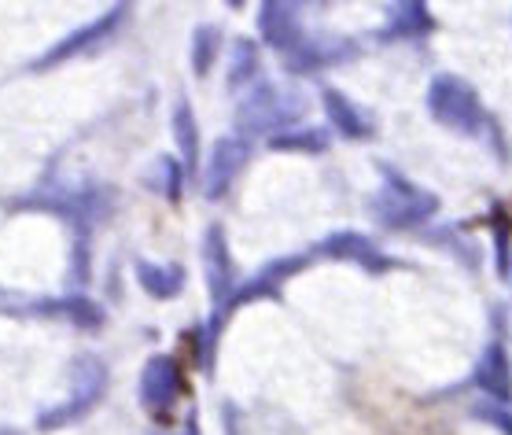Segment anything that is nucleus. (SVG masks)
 I'll return each instance as SVG.
<instances>
[{"label":"nucleus","mask_w":512,"mask_h":435,"mask_svg":"<svg viewBox=\"0 0 512 435\" xmlns=\"http://www.w3.org/2000/svg\"><path fill=\"white\" fill-rule=\"evenodd\" d=\"M306 111V96L299 89H291L284 82H255L247 89V96L236 107V130L247 137L258 133H288Z\"/></svg>","instance_id":"nucleus-1"},{"label":"nucleus","mask_w":512,"mask_h":435,"mask_svg":"<svg viewBox=\"0 0 512 435\" xmlns=\"http://www.w3.org/2000/svg\"><path fill=\"white\" fill-rule=\"evenodd\" d=\"M380 177H384V185L369 200V214H373L376 225H384V229H417L439 211V196L413 185L406 174H398L395 166L380 163Z\"/></svg>","instance_id":"nucleus-2"},{"label":"nucleus","mask_w":512,"mask_h":435,"mask_svg":"<svg viewBox=\"0 0 512 435\" xmlns=\"http://www.w3.org/2000/svg\"><path fill=\"white\" fill-rule=\"evenodd\" d=\"M310 262H314V255H310V251L273 259L269 266H262L251 281L240 284V288L229 295V303L214 310V318H210V325H207V343H203V362H207V369H210V354H214V347H218V336H222L225 321L233 318L236 310H240V306H247V303H258V299H277L280 288H284V281H291V277H295L299 270H306Z\"/></svg>","instance_id":"nucleus-3"},{"label":"nucleus","mask_w":512,"mask_h":435,"mask_svg":"<svg viewBox=\"0 0 512 435\" xmlns=\"http://www.w3.org/2000/svg\"><path fill=\"white\" fill-rule=\"evenodd\" d=\"M428 115L446 126V130L461 133V137H479L487 130V107L476 96V89L457 78V74H439L428 85Z\"/></svg>","instance_id":"nucleus-4"},{"label":"nucleus","mask_w":512,"mask_h":435,"mask_svg":"<svg viewBox=\"0 0 512 435\" xmlns=\"http://www.w3.org/2000/svg\"><path fill=\"white\" fill-rule=\"evenodd\" d=\"M70 399L59 402L56 410H48L45 417H37V428H63V424L78 421L85 413L93 410L96 402L104 399L107 391V365L93 354H82L74 362V377H70Z\"/></svg>","instance_id":"nucleus-5"},{"label":"nucleus","mask_w":512,"mask_h":435,"mask_svg":"<svg viewBox=\"0 0 512 435\" xmlns=\"http://www.w3.org/2000/svg\"><path fill=\"white\" fill-rule=\"evenodd\" d=\"M185 391V377H181V365L170 354H152L144 373H140V406L148 413H170L174 402Z\"/></svg>","instance_id":"nucleus-6"},{"label":"nucleus","mask_w":512,"mask_h":435,"mask_svg":"<svg viewBox=\"0 0 512 435\" xmlns=\"http://www.w3.org/2000/svg\"><path fill=\"white\" fill-rule=\"evenodd\" d=\"M310 255H321V259H339V262H354L361 270L369 273H387V270H398L402 262L384 255L380 247L369 240V236L354 233V229H339V233L325 236L321 244L310 251Z\"/></svg>","instance_id":"nucleus-7"},{"label":"nucleus","mask_w":512,"mask_h":435,"mask_svg":"<svg viewBox=\"0 0 512 435\" xmlns=\"http://www.w3.org/2000/svg\"><path fill=\"white\" fill-rule=\"evenodd\" d=\"M203 270H207L210 303L218 310V306L229 303V295L240 288L233 251H229V236H225L222 225H210L207 236H203Z\"/></svg>","instance_id":"nucleus-8"},{"label":"nucleus","mask_w":512,"mask_h":435,"mask_svg":"<svg viewBox=\"0 0 512 435\" xmlns=\"http://www.w3.org/2000/svg\"><path fill=\"white\" fill-rule=\"evenodd\" d=\"M247 163H251V144L244 137H222V141L214 144L207 166H203V196L207 200H222L225 192L233 189L240 170H247Z\"/></svg>","instance_id":"nucleus-9"},{"label":"nucleus","mask_w":512,"mask_h":435,"mask_svg":"<svg viewBox=\"0 0 512 435\" xmlns=\"http://www.w3.org/2000/svg\"><path fill=\"white\" fill-rule=\"evenodd\" d=\"M258 34L273 52L280 56H291L295 48L306 41V26H303V8L299 4H284V0H269L258 8Z\"/></svg>","instance_id":"nucleus-10"},{"label":"nucleus","mask_w":512,"mask_h":435,"mask_svg":"<svg viewBox=\"0 0 512 435\" xmlns=\"http://www.w3.org/2000/svg\"><path fill=\"white\" fill-rule=\"evenodd\" d=\"M358 52V41H350V37H310L291 56H284V71L288 74H317V71H328V67H336V63H347L354 59Z\"/></svg>","instance_id":"nucleus-11"},{"label":"nucleus","mask_w":512,"mask_h":435,"mask_svg":"<svg viewBox=\"0 0 512 435\" xmlns=\"http://www.w3.org/2000/svg\"><path fill=\"white\" fill-rule=\"evenodd\" d=\"M122 19H129V8L126 4H115L107 15H100V19H93L89 26H82V30H74L70 37H63L45 59H37V67H56V63L78 56V52H89V48H96L100 41H107V37L115 34L118 26H122Z\"/></svg>","instance_id":"nucleus-12"},{"label":"nucleus","mask_w":512,"mask_h":435,"mask_svg":"<svg viewBox=\"0 0 512 435\" xmlns=\"http://www.w3.org/2000/svg\"><path fill=\"white\" fill-rule=\"evenodd\" d=\"M472 384H476L483 395L505 406L512 399V365H509V354H505V340L494 336V340L483 347L479 354L476 369H472Z\"/></svg>","instance_id":"nucleus-13"},{"label":"nucleus","mask_w":512,"mask_h":435,"mask_svg":"<svg viewBox=\"0 0 512 435\" xmlns=\"http://www.w3.org/2000/svg\"><path fill=\"white\" fill-rule=\"evenodd\" d=\"M321 100H325L328 122L336 126L339 137H347V141H365V137H373L376 133L373 115H369L365 107L354 104L347 93H339V89H325Z\"/></svg>","instance_id":"nucleus-14"},{"label":"nucleus","mask_w":512,"mask_h":435,"mask_svg":"<svg viewBox=\"0 0 512 435\" xmlns=\"http://www.w3.org/2000/svg\"><path fill=\"white\" fill-rule=\"evenodd\" d=\"M133 273H137V284L152 295V299H177L181 288H185V281H188L185 266H177V262L137 259L133 262Z\"/></svg>","instance_id":"nucleus-15"},{"label":"nucleus","mask_w":512,"mask_h":435,"mask_svg":"<svg viewBox=\"0 0 512 435\" xmlns=\"http://www.w3.org/2000/svg\"><path fill=\"white\" fill-rule=\"evenodd\" d=\"M435 30V15H431L428 4H417V0H402V4H391L387 8V30L380 37L391 41V37H424Z\"/></svg>","instance_id":"nucleus-16"},{"label":"nucleus","mask_w":512,"mask_h":435,"mask_svg":"<svg viewBox=\"0 0 512 435\" xmlns=\"http://www.w3.org/2000/svg\"><path fill=\"white\" fill-rule=\"evenodd\" d=\"M174 137H177V152H181L177 163H181L185 177H192L199 170V126L188 100H181L174 111Z\"/></svg>","instance_id":"nucleus-17"},{"label":"nucleus","mask_w":512,"mask_h":435,"mask_svg":"<svg viewBox=\"0 0 512 435\" xmlns=\"http://www.w3.org/2000/svg\"><path fill=\"white\" fill-rule=\"evenodd\" d=\"M218 48H222V30H218V26H210V23L196 26L188 59H192V71H196L199 78H207V74H210L214 59H218Z\"/></svg>","instance_id":"nucleus-18"},{"label":"nucleus","mask_w":512,"mask_h":435,"mask_svg":"<svg viewBox=\"0 0 512 435\" xmlns=\"http://www.w3.org/2000/svg\"><path fill=\"white\" fill-rule=\"evenodd\" d=\"M258 74V45L247 37H236L229 52V89H244Z\"/></svg>","instance_id":"nucleus-19"},{"label":"nucleus","mask_w":512,"mask_h":435,"mask_svg":"<svg viewBox=\"0 0 512 435\" xmlns=\"http://www.w3.org/2000/svg\"><path fill=\"white\" fill-rule=\"evenodd\" d=\"M148 185H152L159 196H166L170 203H177L181 200V185H185V170H181L177 159L163 155V159H155L152 174H148Z\"/></svg>","instance_id":"nucleus-20"},{"label":"nucleus","mask_w":512,"mask_h":435,"mask_svg":"<svg viewBox=\"0 0 512 435\" xmlns=\"http://www.w3.org/2000/svg\"><path fill=\"white\" fill-rule=\"evenodd\" d=\"M328 130H303V133H277L269 137V152H325Z\"/></svg>","instance_id":"nucleus-21"},{"label":"nucleus","mask_w":512,"mask_h":435,"mask_svg":"<svg viewBox=\"0 0 512 435\" xmlns=\"http://www.w3.org/2000/svg\"><path fill=\"white\" fill-rule=\"evenodd\" d=\"M472 417L483 424H490V428H498V432L512 435V413L509 406H498V402H479V406H472Z\"/></svg>","instance_id":"nucleus-22"},{"label":"nucleus","mask_w":512,"mask_h":435,"mask_svg":"<svg viewBox=\"0 0 512 435\" xmlns=\"http://www.w3.org/2000/svg\"><path fill=\"white\" fill-rule=\"evenodd\" d=\"M509 229H512L509 214L498 211V229H494V236H498V273L501 277H509L512 273V266H509Z\"/></svg>","instance_id":"nucleus-23"},{"label":"nucleus","mask_w":512,"mask_h":435,"mask_svg":"<svg viewBox=\"0 0 512 435\" xmlns=\"http://www.w3.org/2000/svg\"><path fill=\"white\" fill-rule=\"evenodd\" d=\"M185 435H203V428H199V413L192 410L188 413V424H185Z\"/></svg>","instance_id":"nucleus-24"},{"label":"nucleus","mask_w":512,"mask_h":435,"mask_svg":"<svg viewBox=\"0 0 512 435\" xmlns=\"http://www.w3.org/2000/svg\"><path fill=\"white\" fill-rule=\"evenodd\" d=\"M0 435H19V432H0Z\"/></svg>","instance_id":"nucleus-25"}]
</instances>
